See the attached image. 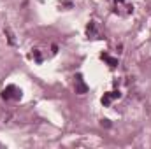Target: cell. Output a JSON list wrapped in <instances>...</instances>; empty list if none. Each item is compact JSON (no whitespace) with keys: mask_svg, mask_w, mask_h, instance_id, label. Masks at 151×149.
<instances>
[{"mask_svg":"<svg viewBox=\"0 0 151 149\" xmlns=\"http://www.w3.org/2000/svg\"><path fill=\"white\" fill-rule=\"evenodd\" d=\"M102 126H111V123H109V119H102Z\"/></svg>","mask_w":151,"mask_h":149,"instance_id":"ba28073f","label":"cell"},{"mask_svg":"<svg viewBox=\"0 0 151 149\" xmlns=\"http://www.w3.org/2000/svg\"><path fill=\"white\" fill-rule=\"evenodd\" d=\"M111 100H113V97H111V91H107V93H104V97H102V104L107 107L109 104H111Z\"/></svg>","mask_w":151,"mask_h":149,"instance_id":"5b68a950","label":"cell"},{"mask_svg":"<svg viewBox=\"0 0 151 149\" xmlns=\"http://www.w3.org/2000/svg\"><path fill=\"white\" fill-rule=\"evenodd\" d=\"M74 90H76L77 95H84V93L88 91V84L84 82L83 74H76L74 75Z\"/></svg>","mask_w":151,"mask_h":149,"instance_id":"7a4b0ae2","label":"cell"},{"mask_svg":"<svg viewBox=\"0 0 151 149\" xmlns=\"http://www.w3.org/2000/svg\"><path fill=\"white\" fill-rule=\"evenodd\" d=\"M100 58H102L104 62H107V65H109L111 69L118 67V58H113V56H109L107 53H102V54H100Z\"/></svg>","mask_w":151,"mask_h":149,"instance_id":"277c9868","label":"cell"},{"mask_svg":"<svg viewBox=\"0 0 151 149\" xmlns=\"http://www.w3.org/2000/svg\"><path fill=\"white\" fill-rule=\"evenodd\" d=\"M114 2H116V5H118V4H123L125 0H114Z\"/></svg>","mask_w":151,"mask_h":149,"instance_id":"9c48e42d","label":"cell"},{"mask_svg":"<svg viewBox=\"0 0 151 149\" xmlns=\"http://www.w3.org/2000/svg\"><path fill=\"white\" fill-rule=\"evenodd\" d=\"M34 56H35V60H37L39 63L42 62V56H40V53H39V49H34Z\"/></svg>","mask_w":151,"mask_h":149,"instance_id":"8992f818","label":"cell"},{"mask_svg":"<svg viewBox=\"0 0 151 149\" xmlns=\"http://www.w3.org/2000/svg\"><path fill=\"white\" fill-rule=\"evenodd\" d=\"M86 34H88V37H91V39H99L95 21H90V23H88V27H86Z\"/></svg>","mask_w":151,"mask_h":149,"instance_id":"3957f363","label":"cell"},{"mask_svg":"<svg viewBox=\"0 0 151 149\" xmlns=\"http://www.w3.org/2000/svg\"><path fill=\"white\" fill-rule=\"evenodd\" d=\"M111 97H113V100H116V98L121 97V93H119V91H111Z\"/></svg>","mask_w":151,"mask_h":149,"instance_id":"52a82bcc","label":"cell"},{"mask_svg":"<svg viewBox=\"0 0 151 149\" xmlns=\"http://www.w3.org/2000/svg\"><path fill=\"white\" fill-rule=\"evenodd\" d=\"M2 98L4 100H19L21 98V90L14 84H9L4 91H2Z\"/></svg>","mask_w":151,"mask_h":149,"instance_id":"6da1fadb","label":"cell"}]
</instances>
